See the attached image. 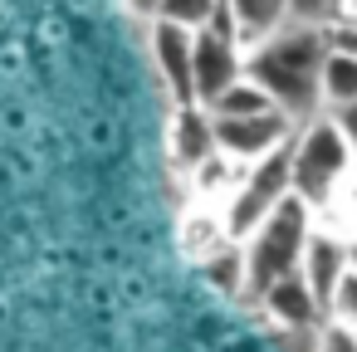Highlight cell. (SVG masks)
I'll use <instances>...</instances> for the list:
<instances>
[{"instance_id": "cell-1", "label": "cell", "mask_w": 357, "mask_h": 352, "mask_svg": "<svg viewBox=\"0 0 357 352\" xmlns=\"http://www.w3.org/2000/svg\"><path fill=\"white\" fill-rule=\"evenodd\" d=\"M323 59H328V30L289 20L284 30H274V35H264L245 49V74L294 123H308V118L328 113V103H323Z\"/></svg>"}, {"instance_id": "cell-2", "label": "cell", "mask_w": 357, "mask_h": 352, "mask_svg": "<svg viewBox=\"0 0 357 352\" xmlns=\"http://www.w3.org/2000/svg\"><path fill=\"white\" fill-rule=\"evenodd\" d=\"M313 235V206L303 196H284L250 235H245V293L259 303V293L294 274L303 264V245Z\"/></svg>"}, {"instance_id": "cell-3", "label": "cell", "mask_w": 357, "mask_h": 352, "mask_svg": "<svg viewBox=\"0 0 357 352\" xmlns=\"http://www.w3.org/2000/svg\"><path fill=\"white\" fill-rule=\"evenodd\" d=\"M352 162H357V152L347 147L333 113H318L294 128V196H303L313 211L328 206V196L352 171Z\"/></svg>"}, {"instance_id": "cell-4", "label": "cell", "mask_w": 357, "mask_h": 352, "mask_svg": "<svg viewBox=\"0 0 357 352\" xmlns=\"http://www.w3.org/2000/svg\"><path fill=\"white\" fill-rule=\"evenodd\" d=\"M284 196H294V137L279 142L274 152H264L259 162H250V176L245 186L230 196V211H225V235L230 240H245Z\"/></svg>"}, {"instance_id": "cell-5", "label": "cell", "mask_w": 357, "mask_h": 352, "mask_svg": "<svg viewBox=\"0 0 357 352\" xmlns=\"http://www.w3.org/2000/svg\"><path fill=\"white\" fill-rule=\"evenodd\" d=\"M215 118V113H211ZM294 118L284 108H269V113H250V118H215V142L225 157L235 162H259L264 152H274L279 142L294 137Z\"/></svg>"}, {"instance_id": "cell-6", "label": "cell", "mask_w": 357, "mask_h": 352, "mask_svg": "<svg viewBox=\"0 0 357 352\" xmlns=\"http://www.w3.org/2000/svg\"><path fill=\"white\" fill-rule=\"evenodd\" d=\"M152 64L172 103H196V30L176 20H152Z\"/></svg>"}, {"instance_id": "cell-7", "label": "cell", "mask_w": 357, "mask_h": 352, "mask_svg": "<svg viewBox=\"0 0 357 352\" xmlns=\"http://www.w3.org/2000/svg\"><path fill=\"white\" fill-rule=\"evenodd\" d=\"M235 79H245V40L225 30H196V103H215Z\"/></svg>"}, {"instance_id": "cell-8", "label": "cell", "mask_w": 357, "mask_h": 352, "mask_svg": "<svg viewBox=\"0 0 357 352\" xmlns=\"http://www.w3.org/2000/svg\"><path fill=\"white\" fill-rule=\"evenodd\" d=\"M167 152H172V167H176V171H191V176H196V167H206V162L220 152V142H215V118H211L206 103H176Z\"/></svg>"}, {"instance_id": "cell-9", "label": "cell", "mask_w": 357, "mask_h": 352, "mask_svg": "<svg viewBox=\"0 0 357 352\" xmlns=\"http://www.w3.org/2000/svg\"><path fill=\"white\" fill-rule=\"evenodd\" d=\"M259 303L274 313V323L279 328H289V332H318L323 323H328V308L318 303V293L308 289V279H303V269H294V274H284V279H274L264 293H259Z\"/></svg>"}, {"instance_id": "cell-10", "label": "cell", "mask_w": 357, "mask_h": 352, "mask_svg": "<svg viewBox=\"0 0 357 352\" xmlns=\"http://www.w3.org/2000/svg\"><path fill=\"white\" fill-rule=\"evenodd\" d=\"M298 269H303L308 289L318 293V303L333 308V293H337L342 274L352 269V259H347V240H337V235H328V230H313L308 245H303V264H298Z\"/></svg>"}, {"instance_id": "cell-11", "label": "cell", "mask_w": 357, "mask_h": 352, "mask_svg": "<svg viewBox=\"0 0 357 352\" xmlns=\"http://www.w3.org/2000/svg\"><path fill=\"white\" fill-rule=\"evenodd\" d=\"M230 10H235V25H240V40L245 49L274 30L289 25V0H230Z\"/></svg>"}, {"instance_id": "cell-12", "label": "cell", "mask_w": 357, "mask_h": 352, "mask_svg": "<svg viewBox=\"0 0 357 352\" xmlns=\"http://www.w3.org/2000/svg\"><path fill=\"white\" fill-rule=\"evenodd\" d=\"M323 103L328 108L357 103V54L328 49V59H323Z\"/></svg>"}, {"instance_id": "cell-13", "label": "cell", "mask_w": 357, "mask_h": 352, "mask_svg": "<svg viewBox=\"0 0 357 352\" xmlns=\"http://www.w3.org/2000/svg\"><path fill=\"white\" fill-rule=\"evenodd\" d=\"M269 108H279V103H274V98L250 79V74H245V79H235V84L211 103V113H215V118H250V113H269Z\"/></svg>"}, {"instance_id": "cell-14", "label": "cell", "mask_w": 357, "mask_h": 352, "mask_svg": "<svg viewBox=\"0 0 357 352\" xmlns=\"http://www.w3.org/2000/svg\"><path fill=\"white\" fill-rule=\"evenodd\" d=\"M206 279H211L220 293H245V250L220 245V250L206 259Z\"/></svg>"}, {"instance_id": "cell-15", "label": "cell", "mask_w": 357, "mask_h": 352, "mask_svg": "<svg viewBox=\"0 0 357 352\" xmlns=\"http://www.w3.org/2000/svg\"><path fill=\"white\" fill-rule=\"evenodd\" d=\"M215 10H220V0H162V15L157 20H176L186 30H201V25H211Z\"/></svg>"}, {"instance_id": "cell-16", "label": "cell", "mask_w": 357, "mask_h": 352, "mask_svg": "<svg viewBox=\"0 0 357 352\" xmlns=\"http://www.w3.org/2000/svg\"><path fill=\"white\" fill-rule=\"evenodd\" d=\"M342 6L347 0H289V20H298V25H337L342 20Z\"/></svg>"}, {"instance_id": "cell-17", "label": "cell", "mask_w": 357, "mask_h": 352, "mask_svg": "<svg viewBox=\"0 0 357 352\" xmlns=\"http://www.w3.org/2000/svg\"><path fill=\"white\" fill-rule=\"evenodd\" d=\"M318 352H357V328L342 318H328L318 328Z\"/></svg>"}, {"instance_id": "cell-18", "label": "cell", "mask_w": 357, "mask_h": 352, "mask_svg": "<svg viewBox=\"0 0 357 352\" xmlns=\"http://www.w3.org/2000/svg\"><path fill=\"white\" fill-rule=\"evenodd\" d=\"M328 318H342V323H352V328H357V269H347V274H342V284H337V293H333Z\"/></svg>"}, {"instance_id": "cell-19", "label": "cell", "mask_w": 357, "mask_h": 352, "mask_svg": "<svg viewBox=\"0 0 357 352\" xmlns=\"http://www.w3.org/2000/svg\"><path fill=\"white\" fill-rule=\"evenodd\" d=\"M328 49L357 54V20H337V25H328Z\"/></svg>"}, {"instance_id": "cell-20", "label": "cell", "mask_w": 357, "mask_h": 352, "mask_svg": "<svg viewBox=\"0 0 357 352\" xmlns=\"http://www.w3.org/2000/svg\"><path fill=\"white\" fill-rule=\"evenodd\" d=\"M333 113V123L342 128V137H347V147L357 152V103H342V108H328Z\"/></svg>"}, {"instance_id": "cell-21", "label": "cell", "mask_w": 357, "mask_h": 352, "mask_svg": "<svg viewBox=\"0 0 357 352\" xmlns=\"http://www.w3.org/2000/svg\"><path fill=\"white\" fill-rule=\"evenodd\" d=\"M123 6H128L132 15H142V20H157V15H162V0H123Z\"/></svg>"}, {"instance_id": "cell-22", "label": "cell", "mask_w": 357, "mask_h": 352, "mask_svg": "<svg viewBox=\"0 0 357 352\" xmlns=\"http://www.w3.org/2000/svg\"><path fill=\"white\" fill-rule=\"evenodd\" d=\"M342 20H357V0H347V6H342Z\"/></svg>"}, {"instance_id": "cell-23", "label": "cell", "mask_w": 357, "mask_h": 352, "mask_svg": "<svg viewBox=\"0 0 357 352\" xmlns=\"http://www.w3.org/2000/svg\"><path fill=\"white\" fill-rule=\"evenodd\" d=\"M347 259H352V269H357V240H347Z\"/></svg>"}]
</instances>
